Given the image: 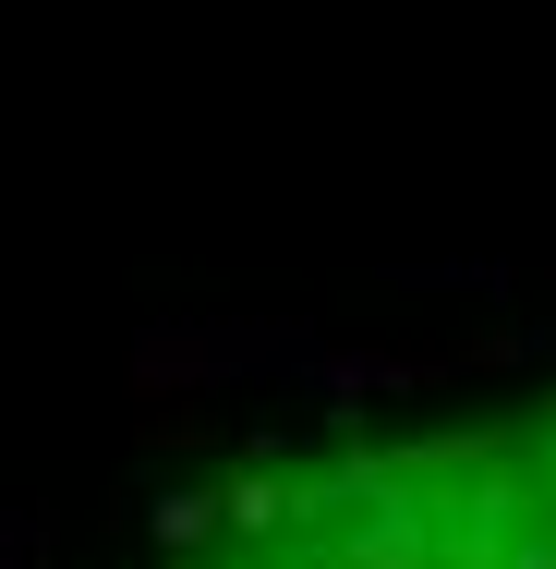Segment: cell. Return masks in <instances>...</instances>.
Returning <instances> with one entry per match:
<instances>
[{
  "label": "cell",
  "instance_id": "6da1fadb",
  "mask_svg": "<svg viewBox=\"0 0 556 569\" xmlns=\"http://www.w3.org/2000/svg\"><path fill=\"white\" fill-rule=\"evenodd\" d=\"M133 569H556V400L254 460Z\"/></svg>",
  "mask_w": 556,
  "mask_h": 569
}]
</instances>
